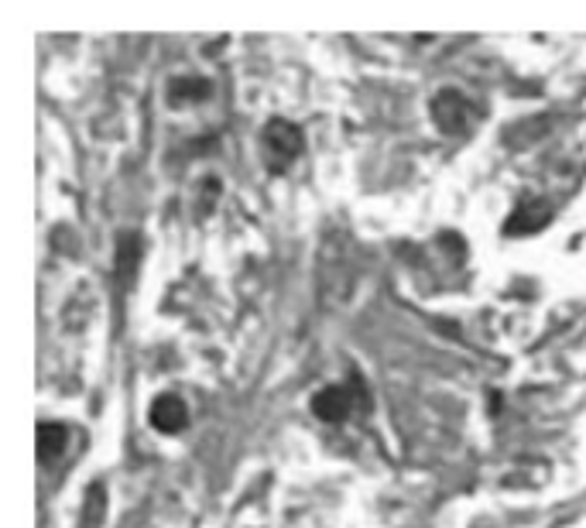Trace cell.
Instances as JSON below:
<instances>
[{"label":"cell","instance_id":"cell-3","mask_svg":"<svg viewBox=\"0 0 586 528\" xmlns=\"http://www.w3.org/2000/svg\"><path fill=\"white\" fill-rule=\"evenodd\" d=\"M302 148H305V134L299 124H292V120L271 117L268 124L261 127V155L271 175H282L285 168L302 155Z\"/></svg>","mask_w":586,"mask_h":528},{"label":"cell","instance_id":"cell-5","mask_svg":"<svg viewBox=\"0 0 586 528\" xmlns=\"http://www.w3.org/2000/svg\"><path fill=\"white\" fill-rule=\"evenodd\" d=\"M350 412H353V395L347 384H326V388L316 391V398H312V415L329 422V426L347 422Z\"/></svg>","mask_w":586,"mask_h":528},{"label":"cell","instance_id":"cell-7","mask_svg":"<svg viewBox=\"0 0 586 528\" xmlns=\"http://www.w3.org/2000/svg\"><path fill=\"white\" fill-rule=\"evenodd\" d=\"M141 268V237L138 234H117V254H114V275L120 285H131Z\"/></svg>","mask_w":586,"mask_h":528},{"label":"cell","instance_id":"cell-2","mask_svg":"<svg viewBox=\"0 0 586 528\" xmlns=\"http://www.w3.org/2000/svg\"><path fill=\"white\" fill-rule=\"evenodd\" d=\"M429 114H432V124H436L443 134H449V138L473 134L480 124V107L463 90H456V86H446V90H439L436 96H432Z\"/></svg>","mask_w":586,"mask_h":528},{"label":"cell","instance_id":"cell-9","mask_svg":"<svg viewBox=\"0 0 586 528\" xmlns=\"http://www.w3.org/2000/svg\"><path fill=\"white\" fill-rule=\"evenodd\" d=\"M66 443H69V429L62 422H42L38 426V460L42 463H52L55 456H62Z\"/></svg>","mask_w":586,"mask_h":528},{"label":"cell","instance_id":"cell-1","mask_svg":"<svg viewBox=\"0 0 586 528\" xmlns=\"http://www.w3.org/2000/svg\"><path fill=\"white\" fill-rule=\"evenodd\" d=\"M357 288V244L347 230L333 227L319 247V295L326 306H343Z\"/></svg>","mask_w":586,"mask_h":528},{"label":"cell","instance_id":"cell-4","mask_svg":"<svg viewBox=\"0 0 586 528\" xmlns=\"http://www.w3.org/2000/svg\"><path fill=\"white\" fill-rule=\"evenodd\" d=\"M552 216H556V206H552V199L528 192V196L518 199V206L511 210L508 220H504V234H508V237L539 234V230L552 220Z\"/></svg>","mask_w":586,"mask_h":528},{"label":"cell","instance_id":"cell-6","mask_svg":"<svg viewBox=\"0 0 586 528\" xmlns=\"http://www.w3.org/2000/svg\"><path fill=\"white\" fill-rule=\"evenodd\" d=\"M151 429L155 432H165V436H175V432L186 429L189 422V408L182 402L179 395H158L155 402H151Z\"/></svg>","mask_w":586,"mask_h":528},{"label":"cell","instance_id":"cell-8","mask_svg":"<svg viewBox=\"0 0 586 528\" xmlns=\"http://www.w3.org/2000/svg\"><path fill=\"white\" fill-rule=\"evenodd\" d=\"M213 96V83L203 76H179L168 83V100L175 103V107H182V103H203Z\"/></svg>","mask_w":586,"mask_h":528},{"label":"cell","instance_id":"cell-10","mask_svg":"<svg viewBox=\"0 0 586 528\" xmlns=\"http://www.w3.org/2000/svg\"><path fill=\"white\" fill-rule=\"evenodd\" d=\"M103 511H107V494H103V484H93L83 501V522H79V528H96L103 522Z\"/></svg>","mask_w":586,"mask_h":528}]
</instances>
